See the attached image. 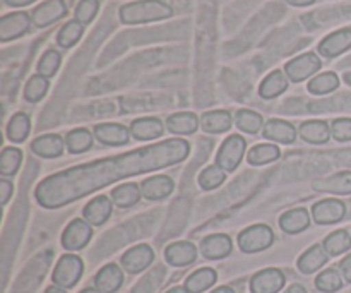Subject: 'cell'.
<instances>
[{
	"mask_svg": "<svg viewBox=\"0 0 351 293\" xmlns=\"http://www.w3.org/2000/svg\"><path fill=\"white\" fill-rule=\"evenodd\" d=\"M189 151L191 146L187 141L175 137L119 156L79 165L41 180L34 198L47 209L62 208L122 178L182 163L189 156Z\"/></svg>",
	"mask_w": 351,
	"mask_h": 293,
	"instance_id": "obj_1",
	"label": "cell"
},
{
	"mask_svg": "<svg viewBox=\"0 0 351 293\" xmlns=\"http://www.w3.org/2000/svg\"><path fill=\"white\" fill-rule=\"evenodd\" d=\"M173 14L171 7L161 0H139L120 7V19L125 24H143L168 19Z\"/></svg>",
	"mask_w": 351,
	"mask_h": 293,
	"instance_id": "obj_2",
	"label": "cell"
},
{
	"mask_svg": "<svg viewBox=\"0 0 351 293\" xmlns=\"http://www.w3.org/2000/svg\"><path fill=\"white\" fill-rule=\"evenodd\" d=\"M82 273H84V263H82L81 257L67 254V256H62L57 263L51 280L57 287L72 288L81 280Z\"/></svg>",
	"mask_w": 351,
	"mask_h": 293,
	"instance_id": "obj_3",
	"label": "cell"
},
{
	"mask_svg": "<svg viewBox=\"0 0 351 293\" xmlns=\"http://www.w3.org/2000/svg\"><path fill=\"white\" fill-rule=\"evenodd\" d=\"M274 233L267 225H254L239 235V246L242 253L256 254L273 246Z\"/></svg>",
	"mask_w": 351,
	"mask_h": 293,
	"instance_id": "obj_4",
	"label": "cell"
},
{
	"mask_svg": "<svg viewBox=\"0 0 351 293\" xmlns=\"http://www.w3.org/2000/svg\"><path fill=\"white\" fill-rule=\"evenodd\" d=\"M247 143L242 136L233 134L230 136L225 143L219 148V153L216 156V163L223 168L225 172H233L242 161L243 154H245Z\"/></svg>",
	"mask_w": 351,
	"mask_h": 293,
	"instance_id": "obj_5",
	"label": "cell"
},
{
	"mask_svg": "<svg viewBox=\"0 0 351 293\" xmlns=\"http://www.w3.org/2000/svg\"><path fill=\"white\" fill-rule=\"evenodd\" d=\"M321 58L315 54H304L300 57L293 58L287 64L285 72H287L288 79L293 82H302L314 75L315 72L321 69Z\"/></svg>",
	"mask_w": 351,
	"mask_h": 293,
	"instance_id": "obj_6",
	"label": "cell"
},
{
	"mask_svg": "<svg viewBox=\"0 0 351 293\" xmlns=\"http://www.w3.org/2000/svg\"><path fill=\"white\" fill-rule=\"evenodd\" d=\"M93 230L86 220H74L62 233V246L67 250H81L89 244Z\"/></svg>",
	"mask_w": 351,
	"mask_h": 293,
	"instance_id": "obj_7",
	"label": "cell"
},
{
	"mask_svg": "<svg viewBox=\"0 0 351 293\" xmlns=\"http://www.w3.org/2000/svg\"><path fill=\"white\" fill-rule=\"evenodd\" d=\"M346 204L338 199H324L312 206V216L319 225H332L345 218Z\"/></svg>",
	"mask_w": 351,
	"mask_h": 293,
	"instance_id": "obj_8",
	"label": "cell"
},
{
	"mask_svg": "<svg viewBox=\"0 0 351 293\" xmlns=\"http://www.w3.org/2000/svg\"><path fill=\"white\" fill-rule=\"evenodd\" d=\"M31 16L27 12H14L0 19V40L10 41L26 34L31 27Z\"/></svg>",
	"mask_w": 351,
	"mask_h": 293,
	"instance_id": "obj_9",
	"label": "cell"
},
{
	"mask_svg": "<svg viewBox=\"0 0 351 293\" xmlns=\"http://www.w3.org/2000/svg\"><path fill=\"white\" fill-rule=\"evenodd\" d=\"M154 261V253L149 246L146 244H141V246L132 247V249L127 250L122 256V268L130 274H137L141 271H144L146 268L151 266V263Z\"/></svg>",
	"mask_w": 351,
	"mask_h": 293,
	"instance_id": "obj_10",
	"label": "cell"
},
{
	"mask_svg": "<svg viewBox=\"0 0 351 293\" xmlns=\"http://www.w3.org/2000/svg\"><path fill=\"white\" fill-rule=\"evenodd\" d=\"M67 14V5L64 0H47L31 12V21L34 26L47 27L55 21L62 19Z\"/></svg>",
	"mask_w": 351,
	"mask_h": 293,
	"instance_id": "obj_11",
	"label": "cell"
},
{
	"mask_svg": "<svg viewBox=\"0 0 351 293\" xmlns=\"http://www.w3.org/2000/svg\"><path fill=\"white\" fill-rule=\"evenodd\" d=\"M283 287L285 274L274 268L254 274L250 280V292L252 293H278Z\"/></svg>",
	"mask_w": 351,
	"mask_h": 293,
	"instance_id": "obj_12",
	"label": "cell"
},
{
	"mask_svg": "<svg viewBox=\"0 0 351 293\" xmlns=\"http://www.w3.org/2000/svg\"><path fill=\"white\" fill-rule=\"evenodd\" d=\"M351 48V30L345 27V30H339L336 33L329 34L319 45V54L324 55L328 58H335L338 55H341L343 51L350 50Z\"/></svg>",
	"mask_w": 351,
	"mask_h": 293,
	"instance_id": "obj_13",
	"label": "cell"
},
{
	"mask_svg": "<svg viewBox=\"0 0 351 293\" xmlns=\"http://www.w3.org/2000/svg\"><path fill=\"white\" fill-rule=\"evenodd\" d=\"M232 239L225 235V233H216V235L206 237L201 244V253L206 259H223V257L232 254Z\"/></svg>",
	"mask_w": 351,
	"mask_h": 293,
	"instance_id": "obj_14",
	"label": "cell"
},
{
	"mask_svg": "<svg viewBox=\"0 0 351 293\" xmlns=\"http://www.w3.org/2000/svg\"><path fill=\"white\" fill-rule=\"evenodd\" d=\"M112 211L113 204L112 201H110L108 196H96L95 199H91V201L86 204L82 215H84L86 222L91 223V225L95 226H99L112 216Z\"/></svg>",
	"mask_w": 351,
	"mask_h": 293,
	"instance_id": "obj_15",
	"label": "cell"
},
{
	"mask_svg": "<svg viewBox=\"0 0 351 293\" xmlns=\"http://www.w3.org/2000/svg\"><path fill=\"white\" fill-rule=\"evenodd\" d=\"M95 136L106 146H123L129 143V129L122 124H99L95 127Z\"/></svg>",
	"mask_w": 351,
	"mask_h": 293,
	"instance_id": "obj_16",
	"label": "cell"
},
{
	"mask_svg": "<svg viewBox=\"0 0 351 293\" xmlns=\"http://www.w3.org/2000/svg\"><path fill=\"white\" fill-rule=\"evenodd\" d=\"M141 192L149 201H160L168 198L173 192V180L167 175H156V177L146 178L141 184Z\"/></svg>",
	"mask_w": 351,
	"mask_h": 293,
	"instance_id": "obj_17",
	"label": "cell"
},
{
	"mask_svg": "<svg viewBox=\"0 0 351 293\" xmlns=\"http://www.w3.org/2000/svg\"><path fill=\"white\" fill-rule=\"evenodd\" d=\"M312 187L319 192L348 196L351 194V172H341V174H336L332 177L319 178L312 184Z\"/></svg>",
	"mask_w": 351,
	"mask_h": 293,
	"instance_id": "obj_18",
	"label": "cell"
},
{
	"mask_svg": "<svg viewBox=\"0 0 351 293\" xmlns=\"http://www.w3.org/2000/svg\"><path fill=\"white\" fill-rule=\"evenodd\" d=\"M165 257H167V261L171 266L184 268L194 263L195 257H197V249L191 242H175L167 247Z\"/></svg>",
	"mask_w": 351,
	"mask_h": 293,
	"instance_id": "obj_19",
	"label": "cell"
},
{
	"mask_svg": "<svg viewBox=\"0 0 351 293\" xmlns=\"http://www.w3.org/2000/svg\"><path fill=\"white\" fill-rule=\"evenodd\" d=\"M263 134L266 139L281 144H291L297 139V130H295V127L290 122H285V120L278 119H273L264 124Z\"/></svg>",
	"mask_w": 351,
	"mask_h": 293,
	"instance_id": "obj_20",
	"label": "cell"
},
{
	"mask_svg": "<svg viewBox=\"0 0 351 293\" xmlns=\"http://www.w3.org/2000/svg\"><path fill=\"white\" fill-rule=\"evenodd\" d=\"M123 283V271L117 264H106L96 274L95 285L101 293H115Z\"/></svg>",
	"mask_w": 351,
	"mask_h": 293,
	"instance_id": "obj_21",
	"label": "cell"
},
{
	"mask_svg": "<svg viewBox=\"0 0 351 293\" xmlns=\"http://www.w3.org/2000/svg\"><path fill=\"white\" fill-rule=\"evenodd\" d=\"M165 126L160 119L154 117H146V119H137L134 120L130 126V132L136 137L137 141H153L161 137L163 134Z\"/></svg>",
	"mask_w": 351,
	"mask_h": 293,
	"instance_id": "obj_22",
	"label": "cell"
},
{
	"mask_svg": "<svg viewBox=\"0 0 351 293\" xmlns=\"http://www.w3.org/2000/svg\"><path fill=\"white\" fill-rule=\"evenodd\" d=\"M329 259V254L326 253L324 246H312L311 249L305 250L298 259V270L304 274H312L321 270Z\"/></svg>",
	"mask_w": 351,
	"mask_h": 293,
	"instance_id": "obj_23",
	"label": "cell"
},
{
	"mask_svg": "<svg viewBox=\"0 0 351 293\" xmlns=\"http://www.w3.org/2000/svg\"><path fill=\"white\" fill-rule=\"evenodd\" d=\"M64 139L57 134H47V136L38 137L36 141H33L31 144V150L38 154V156L43 158H58L64 153Z\"/></svg>",
	"mask_w": 351,
	"mask_h": 293,
	"instance_id": "obj_24",
	"label": "cell"
},
{
	"mask_svg": "<svg viewBox=\"0 0 351 293\" xmlns=\"http://www.w3.org/2000/svg\"><path fill=\"white\" fill-rule=\"evenodd\" d=\"M308 225H311V216L304 208L291 209L280 218V226L283 228V232L291 233V235L304 232L308 228Z\"/></svg>",
	"mask_w": 351,
	"mask_h": 293,
	"instance_id": "obj_25",
	"label": "cell"
},
{
	"mask_svg": "<svg viewBox=\"0 0 351 293\" xmlns=\"http://www.w3.org/2000/svg\"><path fill=\"white\" fill-rule=\"evenodd\" d=\"M298 132H300L302 139L311 144H324L328 143L329 136H331V129L322 120H311V122L302 124Z\"/></svg>",
	"mask_w": 351,
	"mask_h": 293,
	"instance_id": "obj_26",
	"label": "cell"
},
{
	"mask_svg": "<svg viewBox=\"0 0 351 293\" xmlns=\"http://www.w3.org/2000/svg\"><path fill=\"white\" fill-rule=\"evenodd\" d=\"M288 81H290V79H288L287 72H283V71L271 72V74L264 79L263 84H261V88H259L261 96L266 99L276 98V96H280L281 93L287 91Z\"/></svg>",
	"mask_w": 351,
	"mask_h": 293,
	"instance_id": "obj_27",
	"label": "cell"
},
{
	"mask_svg": "<svg viewBox=\"0 0 351 293\" xmlns=\"http://www.w3.org/2000/svg\"><path fill=\"white\" fill-rule=\"evenodd\" d=\"M167 127L171 134H177V136H187V134H192L197 130L199 120L194 113H189V112L175 113V115L168 117Z\"/></svg>",
	"mask_w": 351,
	"mask_h": 293,
	"instance_id": "obj_28",
	"label": "cell"
},
{
	"mask_svg": "<svg viewBox=\"0 0 351 293\" xmlns=\"http://www.w3.org/2000/svg\"><path fill=\"white\" fill-rule=\"evenodd\" d=\"M232 127V115L225 110H215L202 115V129L209 134H221Z\"/></svg>",
	"mask_w": 351,
	"mask_h": 293,
	"instance_id": "obj_29",
	"label": "cell"
},
{
	"mask_svg": "<svg viewBox=\"0 0 351 293\" xmlns=\"http://www.w3.org/2000/svg\"><path fill=\"white\" fill-rule=\"evenodd\" d=\"M216 280H218V274H216L215 270L202 268V270H197L185 280V288H187L189 293H202L211 288L216 283Z\"/></svg>",
	"mask_w": 351,
	"mask_h": 293,
	"instance_id": "obj_30",
	"label": "cell"
},
{
	"mask_svg": "<svg viewBox=\"0 0 351 293\" xmlns=\"http://www.w3.org/2000/svg\"><path fill=\"white\" fill-rule=\"evenodd\" d=\"M143 196L141 192V187L134 182H129V184H122L119 187H115L112 191V201L115 202L120 208H130V206L137 204Z\"/></svg>",
	"mask_w": 351,
	"mask_h": 293,
	"instance_id": "obj_31",
	"label": "cell"
},
{
	"mask_svg": "<svg viewBox=\"0 0 351 293\" xmlns=\"http://www.w3.org/2000/svg\"><path fill=\"white\" fill-rule=\"evenodd\" d=\"M280 150L274 144H257L247 154V161L254 167H261V165L273 163L280 158Z\"/></svg>",
	"mask_w": 351,
	"mask_h": 293,
	"instance_id": "obj_32",
	"label": "cell"
},
{
	"mask_svg": "<svg viewBox=\"0 0 351 293\" xmlns=\"http://www.w3.org/2000/svg\"><path fill=\"white\" fill-rule=\"evenodd\" d=\"M31 122L26 113H16L7 126V136L12 143H23L29 136Z\"/></svg>",
	"mask_w": 351,
	"mask_h": 293,
	"instance_id": "obj_33",
	"label": "cell"
},
{
	"mask_svg": "<svg viewBox=\"0 0 351 293\" xmlns=\"http://www.w3.org/2000/svg\"><path fill=\"white\" fill-rule=\"evenodd\" d=\"M82 33H84V24L79 23L77 19L69 21V23L64 24L62 30L58 31V36H57L58 45L64 48L74 47V45L81 40Z\"/></svg>",
	"mask_w": 351,
	"mask_h": 293,
	"instance_id": "obj_34",
	"label": "cell"
},
{
	"mask_svg": "<svg viewBox=\"0 0 351 293\" xmlns=\"http://www.w3.org/2000/svg\"><path fill=\"white\" fill-rule=\"evenodd\" d=\"M65 146L71 153H84L93 146V136L86 129H74L65 137Z\"/></svg>",
	"mask_w": 351,
	"mask_h": 293,
	"instance_id": "obj_35",
	"label": "cell"
},
{
	"mask_svg": "<svg viewBox=\"0 0 351 293\" xmlns=\"http://www.w3.org/2000/svg\"><path fill=\"white\" fill-rule=\"evenodd\" d=\"M350 247H351V237L346 230H338V232L326 237L324 240V249L329 256H339V254L346 253Z\"/></svg>",
	"mask_w": 351,
	"mask_h": 293,
	"instance_id": "obj_36",
	"label": "cell"
},
{
	"mask_svg": "<svg viewBox=\"0 0 351 293\" xmlns=\"http://www.w3.org/2000/svg\"><path fill=\"white\" fill-rule=\"evenodd\" d=\"M235 124L243 132L257 134L261 130V127L264 126V120L259 113L252 112V110H240L235 115Z\"/></svg>",
	"mask_w": 351,
	"mask_h": 293,
	"instance_id": "obj_37",
	"label": "cell"
},
{
	"mask_svg": "<svg viewBox=\"0 0 351 293\" xmlns=\"http://www.w3.org/2000/svg\"><path fill=\"white\" fill-rule=\"evenodd\" d=\"M339 86V79L335 72H324V74H319L308 82V91L312 95H326V93L335 91Z\"/></svg>",
	"mask_w": 351,
	"mask_h": 293,
	"instance_id": "obj_38",
	"label": "cell"
},
{
	"mask_svg": "<svg viewBox=\"0 0 351 293\" xmlns=\"http://www.w3.org/2000/svg\"><path fill=\"white\" fill-rule=\"evenodd\" d=\"M21 160H23V153L17 148H5L2 151V156H0V174L3 177L14 175L19 170Z\"/></svg>",
	"mask_w": 351,
	"mask_h": 293,
	"instance_id": "obj_39",
	"label": "cell"
},
{
	"mask_svg": "<svg viewBox=\"0 0 351 293\" xmlns=\"http://www.w3.org/2000/svg\"><path fill=\"white\" fill-rule=\"evenodd\" d=\"M225 170L219 165H211V167L202 170L201 175H199V185L204 191H213V189L219 187L225 182Z\"/></svg>",
	"mask_w": 351,
	"mask_h": 293,
	"instance_id": "obj_40",
	"label": "cell"
},
{
	"mask_svg": "<svg viewBox=\"0 0 351 293\" xmlns=\"http://www.w3.org/2000/svg\"><path fill=\"white\" fill-rule=\"evenodd\" d=\"M48 91V79L43 78L41 74L33 75L29 78V81L26 82V88H24V98L31 103H36L47 95Z\"/></svg>",
	"mask_w": 351,
	"mask_h": 293,
	"instance_id": "obj_41",
	"label": "cell"
},
{
	"mask_svg": "<svg viewBox=\"0 0 351 293\" xmlns=\"http://www.w3.org/2000/svg\"><path fill=\"white\" fill-rule=\"evenodd\" d=\"M315 287L321 292L335 293L343 287V278L336 270H326L315 278Z\"/></svg>",
	"mask_w": 351,
	"mask_h": 293,
	"instance_id": "obj_42",
	"label": "cell"
},
{
	"mask_svg": "<svg viewBox=\"0 0 351 293\" xmlns=\"http://www.w3.org/2000/svg\"><path fill=\"white\" fill-rule=\"evenodd\" d=\"M60 67V54L55 50L45 51V55L41 57V60L38 62V72H40L43 78H51L55 75V72Z\"/></svg>",
	"mask_w": 351,
	"mask_h": 293,
	"instance_id": "obj_43",
	"label": "cell"
},
{
	"mask_svg": "<svg viewBox=\"0 0 351 293\" xmlns=\"http://www.w3.org/2000/svg\"><path fill=\"white\" fill-rule=\"evenodd\" d=\"M99 9L98 0H81L75 9V19L82 24H88L95 19L96 12Z\"/></svg>",
	"mask_w": 351,
	"mask_h": 293,
	"instance_id": "obj_44",
	"label": "cell"
},
{
	"mask_svg": "<svg viewBox=\"0 0 351 293\" xmlns=\"http://www.w3.org/2000/svg\"><path fill=\"white\" fill-rule=\"evenodd\" d=\"M331 134L338 141H351V119H338L332 122Z\"/></svg>",
	"mask_w": 351,
	"mask_h": 293,
	"instance_id": "obj_45",
	"label": "cell"
},
{
	"mask_svg": "<svg viewBox=\"0 0 351 293\" xmlns=\"http://www.w3.org/2000/svg\"><path fill=\"white\" fill-rule=\"evenodd\" d=\"M12 184H10L9 180H5V178H2L0 180V204H7V201L10 199V196H12Z\"/></svg>",
	"mask_w": 351,
	"mask_h": 293,
	"instance_id": "obj_46",
	"label": "cell"
},
{
	"mask_svg": "<svg viewBox=\"0 0 351 293\" xmlns=\"http://www.w3.org/2000/svg\"><path fill=\"white\" fill-rule=\"evenodd\" d=\"M339 268H341V273L343 277H345V280L348 281V283H351V254L341 261Z\"/></svg>",
	"mask_w": 351,
	"mask_h": 293,
	"instance_id": "obj_47",
	"label": "cell"
},
{
	"mask_svg": "<svg viewBox=\"0 0 351 293\" xmlns=\"http://www.w3.org/2000/svg\"><path fill=\"white\" fill-rule=\"evenodd\" d=\"M3 2L10 7H24V5H29V3H33L34 0H3Z\"/></svg>",
	"mask_w": 351,
	"mask_h": 293,
	"instance_id": "obj_48",
	"label": "cell"
},
{
	"mask_svg": "<svg viewBox=\"0 0 351 293\" xmlns=\"http://www.w3.org/2000/svg\"><path fill=\"white\" fill-rule=\"evenodd\" d=\"M290 5H295V7H305V5H311V3H314L315 0H287Z\"/></svg>",
	"mask_w": 351,
	"mask_h": 293,
	"instance_id": "obj_49",
	"label": "cell"
},
{
	"mask_svg": "<svg viewBox=\"0 0 351 293\" xmlns=\"http://www.w3.org/2000/svg\"><path fill=\"white\" fill-rule=\"evenodd\" d=\"M285 293H307V290H305V287H302V285H291Z\"/></svg>",
	"mask_w": 351,
	"mask_h": 293,
	"instance_id": "obj_50",
	"label": "cell"
},
{
	"mask_svg": "<svg viewBox=\"0 0 351 293\" xmlns=\"http://www.w3.org/2000/svg\"><path fill=\"white\" fill-rule=\"evenodd\" d=\"M45 293H67V292H65V288L57 287V285H51V287L47 288V292Z\"/></svg>",
	"mask_w": 351,
	"mask_h": 293,
	"instance_id": "obj_51",
	"label": "cell"
},
{
	"mask_svg": "<svg viewBox=\"0 0 351 293\" xmlns=\"http://www.w3.org/2000/svg\"><path fill=\"white\" fill-rule=\"evenodd\" d=\"M211 293H235V292H233L230 287H219V288H216V290L211 292Z\"/></svg>",
	"mask_w": 351,
	"mask_h": 293,
	"instance_id": "obj_52",
	"label": "cell"
},
{
	"mask_svg": "<svg viewBox=\"0 0 351 293\" xmlns=\"http://www.w3.org/2000/svg\"><path fill=\"white\" fill-rule=\"evenodd\" d=\"M167 293H189V290L185 287H175L171 290H168Z\"/></svg>",
	"mask_w": 351,
	"mask_h": 293,
	"instance_id": "obj_53",
	"label": "cell"
},
{
	"mask_svg": "<svg viewBox=\"0 0 351 293\" xmlns=\"http://www.w3.org/2000/svg\"><path fill=\"white\" fill-rule=\"evenodd\" d=\"M79 293H101V292H99L98 288H84V290L79 292Z\"/></svg>",
	"mask_w": 351,
	"mask_h": 293,
	"instance_id": "obj_54",
	"label": "cell"
}]
</instances>
